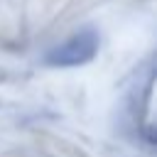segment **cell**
Returning <instances> with one entry per match:
<instances>
[{
  "mask_svg": "<svg viewBox=\"0 0 157 157\" xmlns=\"http://www.w3.org/2000/svg\"><path fill=\"white\" fill-rule=\"evenodd\" d=\"M98 52V34L96 29H78L76 34H71L66 42H61L59 47H54L47 54V64L49 66H81L88 64Z\"/></svg>",
  "mask_w": 157,
  "mask_h": 157,
  "instance_id": "6da1fadb",
  "label": "cell"
}]
</instances>
